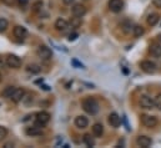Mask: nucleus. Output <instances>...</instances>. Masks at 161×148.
Segmentation results:
<instances>
[{"instance_id":"obj_36","label":"nucleus","mask_w":161,"mask_h":148,"mask_svg":"<svg viewBox=\"0 0 161 148\" xmlns=\"http://www.w3.org/2000/svg\"><path fill=\"white\" fill-rule=\"evenodd\" d=\"M159 41H160V42H161V34H160V35H159Z\"/></svg>"},{"instance_id":"obj_30","label":"nucleus","mask_w":161,"mask_h":148,"mask_svg":"<svg viewBox=\"0 0 161 148\" xmlns=\"http://www.w3.org/2000/svg\"><path fill=\"white\" fill-rule=\"evenodd\" d=\"M153 5L158 9H161V0H153Z\"/></svg>"},{"instance_id":"obj_19","label":"nucleus","mask_w":161,"mask_h":148,"mask_svg":"<svg viewBox=\"0 0 161 148\" xmlns=\"http://www.w3.org/2000/svg\"><path fill=\"white\" fill-rule=\"evenodd\" d=\"M104 133V126L101 123H95L92 126V135L95 137H101Z\"/></svg>"},{"instance_id":"obj_7","label":"nucleus","mask_w":161,"mask_h":148,"mask_svg":"<svg viewBox=\"0 0 161 148\" xmlns=\"http://www.w3.org/2000/svg\"><path fill=\"white\" fill-rule=\"evenodd\" d=\"M50 113H47V112L45 111H41L39 112L38 114H36V126H39V127H44L49 121H50Z\"/></svg>"},{"instance_id":"obj_34","label":"nucleus","mask_w":161,"mask_h":148,"mask_svg":"<svg viewBox=\"0 0 161 148\" xmlns=\"http://www.w3.org/2000/svg\"><path fill=\"white\" fill-rule=\"evenodd\" d=\"M73 64H74L75 66H78V67H82V65H81V64H79L76 60H73Z\"/></svg>"},{"instance_id":"obj_20","label":"nucleus","mask_w":161,"mask_h":148,"mask_svg":"<svg viewBox=\"0 0 161 148\" xmlns=\"http://www.w3.org/2000/svg\"><path fill=\"white\" fill-rule=\"evenodd\" d=\"M132 34L135 37H141L145 34V29L141 26V25H135L132 28Z\"/></svg>"},{"instance_id":"obj_4","label":"nucleus","mask_w":161,"mask_h":148,"mask_svg":"<svg viewBox=\"0 0 161 148\" xmlns=\"http://www.w3.org/2000/svg\"><path fill=\"white\" fill-rule=\"evenodd\" d=\"M139 103H140V107H141V108H145V110H151V108L155 107V102H154V100H153L151 97L146 96V95H144V96L140 97Z\"/></svg>"},{"instance_id":"obj_1","label":"nucleus","mask_w":161,"mask_h":148,"mask_svg":"<svg viewBox=\"0 0 161 148\" xmlns=\"http://www.w3.org/2000/svg\"><path fill=\"white\" fill-rule=\"evenodd\" d=\"M82 108L89 114H96L99 112V103L94 98H85L82 101Z\"/></svg>"},{"instance_id":"obj_38","label":"nucleus","mask_w":161,"mask_h":148,"mask_svg":"<svg viewBox=\"0 0 161 148\" xmlns=\"http://www.w3.org/2000/svg\"><path fill=\"white\" fill-rule=\"evenodd\" d=\"M4 1H6V0H4Z\"/></svg>"},{"instance_id":"obj_23","label":"nucleus","mask_w":161,"mask_h":148,"mask_svg":"<svg viewBox=\"0 0 161 148\" xmlns=\"http://www.w3.org/2000/svg\"><path fill=\"white\" fill-rule=\"evenodd\" d=\"M26 70H28L29 72H31V74H39L41 71V67L39 65H36V64H31V65H29V66L26 67Z\"/></svg>"},{"instance_id":"obj_28","label":"nucleus","mask_w":161,"mask_h":148,"mask_svg":"<svg viewBox=\"0 0 161 148\" xmlns=\"http://www.w3.org/2000/svg\"><path fill=\"white\" fill-rule=\"evenodd\" d=\"M41 8H42V1H41V0L35 1L34 5H33V10H34V11H39Z\"/></svg>"},{"instance_id":"obj_18","label":"nucleus","mask_w":161,"mask_h":148,"mask_svg":"<svg viewBox=\"0 0 161 148\" xmlns=\"http://www.w3.org/2000/svg\"><path fill=\"white\" fill-rule=\"evenodd\" d=\"M159 20H160V16H159V14H156V13L150 14V15L147 16V19H146V21H147V24H149L150 26H155V25L159 23Z\"/></svg>"},{"instance_id":"obj_16","label":"nucleus","mask_w":161,"mask_h":148,"mask_svg":"<svg viewBox=\"0 0 161 148\" xmlns=\"http://www.w3.org/2000/svg\"><path fill=\"white\" fill-rule=\"evenodd\" d=\"M74 123H75V126H76L78 128H86V127L89 126V119H87L85 116H78V117L75 118Z\"/></svg>"},{"instance_id":"obj_8","label":"nucleus","mask_w":161,"mask_h":148,"mask_svg":"<svg viewBox=\"0 0 161 148\" xmlns=\"http://www.w3.org/2000/svg\"><path fill=\"white\" fill-rule=\"evenodd\" d=\"M109 9L113 13H120L124 9V1L122 0H109Z\"/></svg>"},{"instance_id":"obj_14","label":"nucleus","mask_w":161,"mask_h":148,"mask_svg":"<svg viewBox=\"0 0 161 148\" xmlns=\"http://www.w3.org/2000/svg\"><path fill=\"white\" fill-rule=\"evenodd\" d=\"M54 26H55V29H56L58 31H65V30H68V28H69V23H68L65 19L59 18V19H56Z\"/></svg>"},{"instance_id":"obj_26","label":"nucleus","mask_w":161,"mask_h":148,"mask_svg":"<svg viewBox=\"0 0 161 148\" xmlns=\"http://www.w3.org/2000/svg\"><path fill=\"white\" fill-rule=\"evenodd\" d=\"M154 102H155V107L161 111V93L160 95H158V96L154 98Z\"/></svg>"},{"instance_id":"obj_32","label":"nucleus","mask_w":161,"mask_h":148,"mask_svg":"<svg viewBox=\"0 0 161 148\" xmlns=\"http://www.w3.org/2000/svg\"><path fill=\"white\" fill-rule=\"evenodd\" d=\"M74 1H75V0H63V3H64L65 5H71Z\"/></svg>"},{"instance_id":"obj_21","label":"nucleus","mask_w":161,"mask_h":148,"mask_svg":"<svg viewBox=\"0 0 161 148\" xmlns=\"http://www.w3.org/2000/svg\"><path fill=\"white\" fill-rule=\"evenodd\" d=\"M15 88H16V87H14V86H8V87H5V88L1 91V96L5 97V98H10V96L13 95V92L15 91Z\"/></svg>"},{"instance_id":"obj_31","label":"nucleus","mask_w":161,"mask_h":148,"mask_svg":"<svg viewBox=\"0 0 161 148\" xmlns=\"http://www.w3.org/2000/svg\"><path fill=\"white\" fill-rule=\"evenodd\" d=\"M78 39V34L76 33H74V34H70L69 35V41H75Z\"/></svg>"},{"instance_id":"obj_10","label":"nucleus","mask_w":161,"mask_h":148,"mask_svg":"<svg viewBox=\"0 0 161 148\" xmlns=\"http://www.w3.org/2000/svg\"><path fill=\"white\" fill-rule=\"evenodd\" d=\"M13 34H14V36L16 37V39H19V40H24L25 37L28 36V30H26L24 26L18 25V26L14 28Z\"/></svg>"},{"instance_id":"obj_33","label":"nucleus","mask_w":161,"mask_h":148,"mask_svg":"<svg viewBox=\"0 0 161 148\" xmlns=\"http://www.w3.org/2000/svg\"><path fill=\"white\" fill-rule=\"evenodd\" d=\"M18 1H19V4H20V5H26L29 0H18Z\"/></svg>"},{"instance_id":"obj_24","label":"nucleus","mask_w":161,"mask_h":148,"mask_svg":"<svg viewBox=\"0 0 161 148\" xmlns=\"http://www.w3.org/2000/svg\"><path fill=\"white\" fill-rule=\"evenodd\" d=\"M8 28H9V23H8V20L4 19V18H1V19H0V33H4Z\"/></svg>"},{"instance_id":"obj_6","label":"nucleus","mask_w":161,"mask_h":148,"mask_svg":"<svg viewBox=\"0 0 161 148\" xmlns=\"http://www.w3.org/2000/svg\"><path fill=\"white\" fill-rule=\"evenodd\" d=\"M140 67H141V70H142L144 72H146V74H154V72L156 71V64L153 62V61H150V60L142 61V62L140 64Z\"/></svg>"},{"instance_id":"obj_9","label":"nucleus","mask_w":161,"mask_h":148,"mask_svg":"<svg viewBox=\"0 0 161 148\" xmlns=\"http://www.w3.org/2000/svg\"><path fill=\"white\" fill-rule=\"evenodd\" d=\"M24 96H25V90H24V88H15V91H14L13 95L10 96V100H11L13 102L18 103V102L23 101Z\"/></svg>"},{"instance_id":"obj_29","label":"nucleus","mask_w":161,"mask_h":148,"mask_svg":"<svg viewBox=\"0 0 161 148\" xmlns=\"http://www.w3.org/2000/svg\"><path fill=\"white\" fill-rule=\"evenodd\" d=\"M80 24H81L80 18H78V16L73 18V21H71V26H74V28H78V26H79Z\"/></svg>"},{"instance_id":"obj_25","label":"nucleus","mask_w":161,"mask_h":148,"mask_svg":"<svg viewBox=\"0 0 161 148\" xmlns=\"http://www.w3.org/2000/svg\"><path fill=\"white\" fill-rule=\"evenodd\" d=\"M6 137H8V130H6L5 127L0 126V142L4 141Z\"/></svg>"},{"instance_id":"obj_22","label":"nucleus","mask_w":161,"mask_h":148,"mask_svg":"<svg viewBox=\"0 0 161 148\" xmlns=\"http://www.w3.org/2000/svg\"><path fill=\"white\" fill-rule=\"evenodd\" d=\"M82 141H84V143H85L87 147H94V146H95V141H94V138L91 137V135H84Z\"/></svg>"},{"instance_id":"obj_17","label":"nucleus","mask_w":161,"mask_h":148,"mask_svg":"<svg viewBox=\"0 0 161 148\" xmlns=\"http://www.w3.org/2000/svg\"><path fill=\"white\" fill-rule=\"evenodd\" d=\"M150 54L153 57H156V59H160L161 57V45L159 44H154L150 46Z\"/></svg>"},{"instance_id":"obj_5","label":"nucleus","mask_w":161,"mask_h":148,"mask_svg":"<svg viewBox=\"0 0 161 148\" xmlns=\"http://www.w3.org/2000/svg\"><path fill=\"white\" fill-rule=\"evenodd\" d=\"M5 61H6V65H8L10 69H14V70L20 69V66H21V60H20L16 55H9Z\"/></svg>"},{"instance_id":"obj_15","label":"nucleus","mask_w":161,"mask_h":148,"mask_svg":"<svg viewBox=\"0 0 161 148\" xmlns=\"http://www.w3.org/2000/svg\"><path fill=\"white\" fill-rule=\"evenodd\" d=\"M25 133L28 135V136H30V137H38V136H41L42 135V130H41L40 127L38 126H33V127H28L26 130H25Z\"/></svg>"},{"instance_id":"obj_12","label":"nucleus","mask_w":161,"mask_h":148,"mask_svg":"<svg viewBox=\"0 0 161 148\" xmlns=\"http://www.w3.org/2000/svg\"><path fill=\"white\" fill-rule=\"evenodd\" d=\"M71 14H73L74 16L82 18V16L86 14V8H85L82 4H75V5L71 8Z\"/></svg>"},{"instance_id":"obj_35","label":"nucleus","mask_w":161,"mask_h":148,"mask_svg":"<svg viewBox=\"0 0 161 148\" xmlns=\"http://www.w3.org/2000/svg\"><path fill=\"white\" fill-rule=\"evenodd\" d=\"M4 64H6V61H4V59H3L1 56H0V66H3Z\"/></svg>"},{"instance_id":"obj_37","label":"nucleus","mask_w":161,"mask_h":148,"mask_svg":"<svg viewBox=\"0 0 161 148\" xmlns=\"http://www.w3.org/2000/svg\"><path fill=\"white\" fill-rule=\"evenodd\" d=\"M1 80H3V76H1V74H0V82H1Z\"/></svg>"},{"instance_id":"obj_3","label":"nucleus","mask_w":161,"mask_h":148,"mask_svg":"<svg viewBox=\"0 0 161 148\" xmlns=\"http://www.w3.org/2000/svg\"><path fill=\"white\" fill-rule=\"evenodd\" d=\"M36 54H38V56L40 57L41 60H44V61H49V60H51V57H53L51 50H50L47 46H45V45H41V46L38 47Z\"/></svg>"},{"instance_id":"obj_11","label":"nucleus","mask_w":161,"mask_h":148,"mask_svg":"<svg viewBox=\"0 0 161 148\" xmlns=\"http://www.w3.org/2000/svg\"><path fill=\"white\" fill-rule=\"evenodd\" d=\"M151 143H153V141L147 136H139L136 138V145L141 148H149L151 146Z\"/></svg>"},{"instance_id":"obj_27","label":"nucleus","mask_w":161,"mask_h":148,"mask_svg":"<svg viewBox=\"0 0 161 148\" xmlns=\"http://www.w3.org/2000/svg\"><path fill=\"white\" fill-rule=\"evenodd\" d=\"M121 28H122V30H124L125 33H129V31L131 30V24H130L129 21H125V23L121 24Z\"/></svg>"},{"instance_id":"obj_13","label":"nucleus","mask_w":161,"mask_h":148,"mask_svg":"<svg viewBox=\"0 0 161 148\" xmlns=\"http://www.w3.org/2000/svg\"><path fill=\"white\" fill-rule=\"evenodd\" d=\"M108 122H109V124H110L111 127H114V128H118V127L120 126V123H121L120 116H119L116 112H113V113H110V114H109Z\"/></svg>"},{"instance_id":"obj_2","label":"nucleus","mask_w":161,"mask_h":148,"mask_svg":"<svg viewBox=\"0 0 161 148\" xmlns=\"http://www.w3.org/2000/svg\"><path fill=\"white\" fill-rule=\"evenodd\" d=\"M140 119H141V123L147 128H153L159 123L158 118L155 116H151V114H141Z\"/></svg>"}]
</instances>
